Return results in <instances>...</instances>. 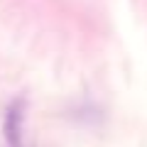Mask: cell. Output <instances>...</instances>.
I'll list each match as a JSON object with an SVG mask.
<instances>
[{"instance_id":"1","label":"cell","mask_w":147,"mask_h":147,"mask_svg":"<svg viewBox=\"0 0 147 147\" xmlns=\"http://www.w3.org/2000/svg\"><path fill=\"white\" fill-rule=\"evenodd\" d=\"M22 123H25V100H12L5 113V140L10 147H22Z\"/></svg>"}]
</instances>
